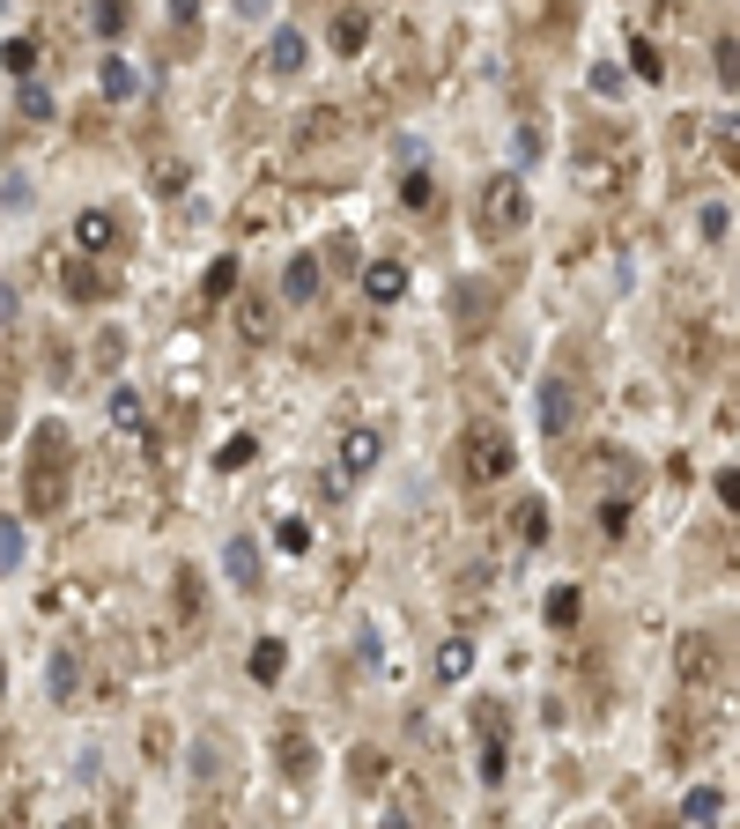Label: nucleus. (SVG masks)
Masks as SVG:
<instances>
[{"mask_svg": "<svg viewBox=\"0 0 740 829\" xmlns=\"http://www.w3.org/2000/svg\"><path fill=\"white\" fill-rule=\"evenodd\" d=\"M474 726H482V786H503V770H511V741H503V711L482 704L474 711Z\"/></svg>", "mask_w": 740, "mask_h": 829, "instance_id": "obj_5", "label": "nucleus"}, {"mask_svg": "<svg viewBox=\"0 0 740 829\" xmlns=\"http://www.w3.org/2000/svg\"><path fill=\"white\" fill-rule=\"evenodd\" d=\"M577 829H608V822H577Z\"/></svg>", "mask_w": 740, "mask_h": 829, "instance_id": "obj_38", "label": "nucleus"}, {"mask_svg": "<svg viewBox=\"0 0 740 829\" xmlns=\"http://www.w3.org/2000/svg\"><path fill=\"white\" fill-rule=\"evenodd\" d=\"M282 770H289V778H311V770H319V755H311V741H304V726H282Z\"/></svg>", "mask_w": 740, "mask_h": 829, "instance_id": "obj_13", "label": "nucleus"}, {"mask_svg": "<svg viewBox=\"0 0 740 829\" xmlns=\"http://www.w3.org/2000/svg\"><path fill=\"white\" fill-rule=\"evenodd\" d=\"M238 290V259H215V267H207V296H230Z\"/></svg>", "mask_w": 740, "mask_h": 829, "instance_id": "obj_28", "label": "nucleus"}, {"mask_svg": "<svg viewBox=\"0 0 740 829\" xmlns=\"http://www.w3.org/2000/svg\"><path fill=\"white\" fill-rule=\"evenodd\" d=\"M519 534H526V540H548V503H519Z\"/></svg>", "mask_w": 740, "mask_h": 829, "instance_id": "obj_26", "label": "nucleus"}, {"mask_svg": "<svg viewBox=\"0 0 740 829\" xmlns=\"http://www.w3.org/2000/svg\"><path fill=\"white\" fill-rule=\"evenodd\" d=\"M718 503H726V511H740V467H726V474H718Z\"/></svg>", "mask_w": 740, "mask_h": 829, "instance_id": "obj_36", "label": "nucleus"}, {"mask_svg": "<svg viewBox=\"0 0 740 829\" xmlns=\"http://www.w3.org/2000/svg\"><path fill=\"white\" fill-rule=\"evenodd\" d=\"M75 245L82 252H112L119 245V215H112V207H82V215H75Z\"/></svg>", "mask_w": 740, "mask_h": 829, "instance_id": "obj_8", "label": "nucleus"}, {"mask_svg": "<svg viewBox=\"0 0 740 829\" xmlns=\"http://www.w3.org/2000/svg\"><path fill=\"white\" fill-rule=\"evenodd\" d=\"M67 290H75V296H104L112 282H104V275H89V267H75V275H67Z\"/></svg>", "mask_w": 740, "mask_h": 829, "instance_id": "obj_32", "label": "nucleus"}, {"mask_svg": "<svg viewBox=\"0 0 740 829\" xmlns=\"http://www.w3.org/2000/svg\"><path fill=\"white\" fill-rule=\"evenodd\" d=\"M304 52H311V44H304V30H296V23H275V38H267L275 75H296V67H304Z\"/></svg>", "mask_w": 740, "mask_h": 829, "instance_id": "obj_10", "label": "nucleus"}, {"mask_svg": "<svg viewBox=\"0 0 740 829\" xmlns=\"http://www.w3.org/2000/svg\"><path fill=\"white\" fill-rule=\"evenodd\" d=\"M378 829H408V815H400V807H385V815H378Z\"/></svg>", "mask_w": 740, "mask_h": 829, "instance_id": "obj_37", "label": "nucleus"}, {"mask_svg": "<svg viewBox=\"0 0 740 829\" xmlns=\"http://www.w3.org/2000/svg\"><path fill=\"white\" fill-rule=\"evenodd\" d=\"M674 666H681V681H718V637L689 629V637L674 645Z\"/></svg>", "mask_w": 740, "mask_h": 829, "instance_id": "obj_6", "label": "nucleus"}, {"mask_svg": "<svg viewBox=\"0 0 740 829\" xmlns=\"http://www.w3.org/2000/svg\"><path fill=\"white\" fill-rule=\"evenodd\" d=\"M67 829H82V822H67Z\"/></svg>", "mask_w": 740, "mask_h": 829, "instance_id": "obj_40", "label": "nucleus"}, {"mask_svg": "<svg viewBox=\"0 0 740 829\" xmlns=\"http://www.w3.org/2000/svg\"><path fill=\"white\" fill-rule=\"evenodd\" d=\"M89 23H97V38H119V30H126V8H119V0H112V8H97Z\"/></svg>", "mask_w": 740, "mask_h": 829, "instance_id": "obj_31", "label": "nucleus"}, {"mask_svg": "<svg viewBox=\"0 0 740 829\" xmlns=\"http://www.w3.org/2000/svg\"><path fill=\"white\" fill-rule=\"evenodd\" d=\"M467 666H474V645H467V637H452V645L437 652V674H445V681H459Z\"/></svg>", "mask_w": 740, "mask_h": 829, "instance_id": "obj_22", "label": "nucleus"}, {"mask_svg": "<svg viewBox=\"0 0 740 829\" xmlns=\"http://www.w3.org/2000/svg\"><path fill=\"white\" fill-rule=\"evenodd\" d=\"M363 290H370V304H400L408 296V259H370Z\"/></svg>", "mask_w": 740, "mask_h": 829, "instance_id": "obj_7", "label": "nucleus"}, {"mask_svg": "<svg viewBox=\"0 0 740 829\" xmlns=\"http://www.w3.org/2000/svg\"><path fill=\"white\" fill-rule=\"evenodd\" d=\"M519 222H526V186H519V178H489V186H482V230L503 238V230H519Z\"/></svg>", "mask_w": 740, "mask_h": 829, "instance_id": "obj_3", "label": "nucleus"}, {"mask_svg": "<svg viewBox=\"0 0 740 829\" xmlns=\"http://www.w3.org/2000/svg\"><path fill=\"white\" fill-rule=\"evenodd\" d=\"M238 333H245V341H267V333H275V304H267V290L238 296Z\"/></svg>", "mask_w": 740, "mask_h": 829, "instance_id": "obj_11", "label": "nucleus"}, {"mask_svg": "<svg viewBox=\"0 0 740 829\" xmlns=\"http://www.w3.org/2000/svg\"><path fill=\"white\" fill-rule=\"evenodd\" d=\"M282 666H289L282 637H259V645H252V681H282Z\"/></svg>", "mask_w": 740, "mask_h": 829, "instance_id": "obj_16", "label": "nucleus"}, {"mask_svg": "<svg viewBox=\"0 0 740 829\" xmlns=\"http://www.w3.org/2000/svg\"><path fill=\"white\" fill-rule=\"evenodd\" d=\"M718 82L740 89V44H733V38H718Z\"/></svg>", "mask_w": 740, "mask_h": 829, "instance_id": "obj_27", "label": "nucleus"}, {"mask_svg": "<svg viewBox=\"0 0 740 829\" xmlns=\"http://www.w3.org/2000/svg\"><path fill=\"white\" fill-rule=\"evenodd\" d=\"M482 319H489V282H459V327L474 333Z\"/></svg>", "mask_w": 740, "mask_h": 829, "instance_id": "obj_20", "label": "nucleus"}, {"mask_svg": "<svg viewBox=\"0 0 740 829\" xmlns=\"http://www.w3.org/2000/svg\"><path fill=\"white\" fill-rule=\"evenodd\" d=\"M629 60H637V75H645V82H659V75H666V67H659V44H652V38L629 44Z\"/></svg>", "mask_w": 740, "mask_h": 829, "instance_id": "obj_25", "label": "nucleus"}, {"mask_svg": "<svg viewBox=\"0 0 740 829\" xmlns=\"http://www.w3.org/2000/svg\"><path fill=\"white\" fill-rule=\"evenodd\" d=\"M0 689H8V666H0Z\"/></svg>", "mask_w": 740, "mask_h": 829, "instance_id": "obj_39", "label": "nucleus"}, {"mask_svg": "<svg viewBox=\"0 0 740 829\" xmlns=\"http://www.w3.org/2000/svg\"><path fill=\"white\" fill-rule=\"evenodd\" d=\"M252 452H259V445H252V437H230V445H222V452H215V467H245Z\"/></svg>", "mask_w": 740, "mask_h": 829, "instance_id": "obj_33", "label": "nucleus"}, {"mask_svg": "<svg viewBox=\"0 0 740 829\" xmlns=\"http://www.w3.org/2000/svg\"><path fill=\"white\" fill-rule=\"evenodd\" d=\"M23 119H52V89L23 82Z\"/></svg>", "mask_w": 740, "mask_h": 829, "instance_id": "obj_29", "label": "nucleus"}, {"mask_svg": "<svg viewBox=\"0 0 740 829\" xmlns=\"http://www.w3.org/2000/svg\"><path fill=\"white\" fill-rule=\"evenodd\" d=\"M15 548H23V526H15V519H0V571L15 563Z\"/></svg>", "mask_w": 740, "mask_h": 829, "instance_id": "obj_35", "label": "nucleus"}, {"mask_svg": "<svg viewBox=\"0 0 740 829\" xmlns=\"http://www.w3.org/2000/svg\"><path fill=\"white\" fill-rule=\"evenodd\" d=\"M44 681H52V697H60V704H75V689H82V666H75V652H52Z\"/></svg>", "mask_w": 740, "mask_h": 829, "instance_id": "obj_17", "label": "nucleus"}, {"mask_svg": "<svg viewBox=\"0 0 740 829\" xmlns=\"http://www.w3.org/2000/svg\"><path fill=\"white\" fill-rule=\"evenodd\" d=\"M452 467H459L467 489H489V482H503V474L519 467V452H511V437H503L496 422H467L459 445H452Z\"/></svg>", "mask_w": 740, "mask_h": 829, "instance_id": "obj_2", "label": "nucleus"}, {"mask_svg": "<svg viewBox=\"0 0 740 829\" xmlns=\"http://www.w3.org/2000/svg\"><path fill=\"white\" fill-rule=\"evenodd\" d=\"M222 571H230V585H259V548L252 540H222Z\"/></svg>", "mask_w": 740, "mask_h": 829, "instance_id": "obj_12", "label": "nucleus"}, {"mask_svg": "<svg viewBox=\"0 0 740 829\" xmlns=\"http://www.w3.org/2000/svg\"><path fill=\"white\" fill-rule=\"evenodd\" d=\"M718 807H726V800H718L711 786H697L689 800H681V822H689V829H711V822H718Z\"/></svg>", "mask_w": 740, "mask_h": 829, "instance_id": "obj_19", "label": "nucleus"}, {"mask_svg": "<svg viewBox=\"0 0 740 829\" xmlns=\"http://www.w3.org/2000/svg\"><path fill=\"white\" fill-rule=\"evenodd\" d=\"M430 193H437L430 170H408V178H400V201H408V207H430Z\"/></svg>", "mask_w": 740, "mask_h": 829, "instance_id": "obj_24", "label": "nucleus"}, {"mask_svg": "<svg viewBox=\"0 0 740 829\" xmlns=\"http://www.w3.org/2000/svg\"><path fill=\"white\" fill-rule=\"evenodd\" d=\"M112 422H119V430H141V400H133V393H112Z\"/></svg>", "mask_w": 740, "mask_h": 829, "instance_id": "obj_30", "label": "nucleus"}, {"mask_svg": "<svg viewBox=\"0 0 740 829\" xmlns=\"http://www.w3.org/2000/svg\"><path fill=\"white\" fill-rule=\"evenodd\" d=\"M363 44H370V15H363V8H348V15L333 23V52H363Z\"/></svg>", "mask_w": 740, "mask_h": 829, "instance_id": "obj_18", "label": "nucleus"}, {"mask_svg": "<svg viewBox=\"0 0 740 829\" xmlns=\"http://www.w3.org/2000/svg\"><path fill=\"white\" fill-rule=\"evenodd\" d=\"M341 467H348V474H370V467H378V430H348V437H341Z\"/></svg>", "mask_w": 740, "mask_h": 829, "instance_id": "obj_15", "label": "nucleus"}, {"mask_svg": "<svg viewBox=\"0 0 740 829\" xmlns=\"http://www.w3.org/2000/svg\"><path fill=\"white\" fill-rule=\"evenodd\" d=\"M577 600H585L577 585H556V592H548V608H540V615H548V629H571V622H577Z\"/></svg>", "mask_w": 740, "mask_h": 829, "instance_id": "obj_21", "label": "nucleus"}, {"mask_svg": "<svg viewBox=\"0 0 740 829\" xmlns=\"http://www.w3.org/2000/svg\"><path fill=\"white\" fill-rule=\"evenodd\" d=\"M104 97H112V104H126V97H141V67L112 52V60H104Z\"/></svg>", "mask_w": 740, "mask_h": 829, "instance_id": "obj_14", "label": "nucleus"}, {"mask_svg": "<svg viewBox=\"0 0 740 829\" xmlns=\"http://www.w3.org/2000/svg\"><path fill=\"white\" fill-rule=\"evenodd\" d=\"M0 60H8V75H23V82H30V67H38V44H30V38H8V52H0Z\"/></svg>", "mask_w": 740, "mask_h": 829, "instance_id": "obj_23", "label": "nucleus"}, {"mask_svg": "<svg viewBox=\"0 0 740 829\" xmlns=\"http://www.w3.org/2000/svg\"><path fill=\"white\" fill-rule=\"evenodd\" d=\"M282 296L289 304H319V259H311V252H296L282 267Z\"/></svg>", "mask_w": 740, "mask_h": 829, "instance_id": "obj_9", "label": "nucleus"}, {"mask_svg": "<svg viewBox=\"0 0 740 829\" xmlns=\"http://www.w3.org/2000/svg\"><path fill=\"white\" fill-rule=\"evenodd\" d=\"M289 548V556H304V548H311V534H304V519H282V534H275Z\"/></svg>", "mask_w": 740, "mask_h": 829, "instance_id": "obj_34", "label": "nucleus"}, {"mask_svg": "<svg viewBox=\"0 0 740 829\" xmlns=\"http://www.w3.org/2000/svg\"><path fill=\"white\" fill-rule=\"evenodd\" d=\"M23 497H30V511H60V503H67V430H60V422H44L38 437H30Z\"/></svg>", "mask_w": 740, "mask_h": 829, "instance_id": "obj_1", "label": "nucleus"}, {"mask_svg": "<svg viewBox=\"0 0 740 829\" xmlns=\"http://www.w3.org/2000/svg\"><path fill=\"white\" fill-rule=\"evenodd\" d=\"M577 414H585V393H577L571 378H548V385H540V430H548V437H571Z\"/></svg>", "mask_w": 740, "mask_h": 829, "instance_id": "obj_4", "label": "nucleus"}]
</instances>
